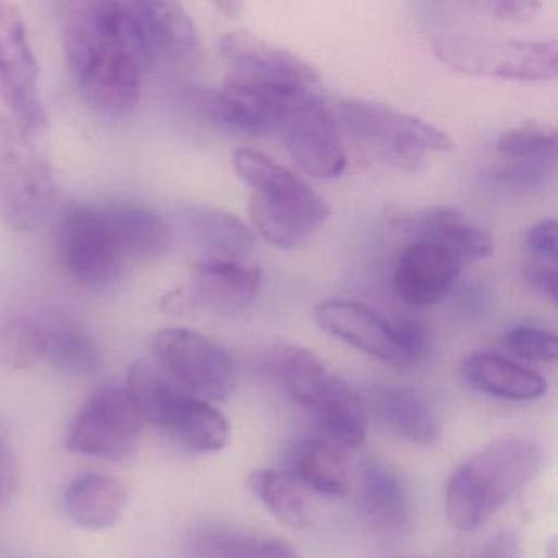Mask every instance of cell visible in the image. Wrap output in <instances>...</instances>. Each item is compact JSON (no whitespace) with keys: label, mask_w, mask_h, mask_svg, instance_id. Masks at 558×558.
I'll use <instances>...</instances> for the list:
<instances>
[{"label":"cell","mask_w":558,"mask_h":558,"mask_svg":"<svg viewBox=\"0 0 558 558\" xmlns=\"http://www.w3.org/2000/svg\"><path fill=\"white\" fill-rule=\"evenodd\" d=\"M218 51L231 76L293 90H313L316 84L315 71L305 61L250 32L223 35Z\"/></svg>","instance_id":"9a60e30c"},{"label":"cell","mask_w":558,"mask_h":558,"mask_svg":"<svg viewBox=\"0 0 558 558\" xmlns=\"http://www.w3.org/2000/svg\"><path fill=\"white\" fill-rule=\"evenodd\" d=\"M434 48L450 68L473 76L532 83L554 80L557 74L555 41L482 40L439 34L434 38Z\"/></svg>","instance_id":"52a82bcc"},{"label":"cell","mask_w":558,"mask_h":558,"mask_svg":"<svg viewBox=\"0 0 558 558\" xmlns=\"http://www.w3.org/2000/svg\"><path fill=\"white\" fill-rule=\"evenodd\" d=\"M34 138L0 113V221L19 233L40 227L57 198L50 162Z\"/></svg>","instance_id":"8992f818"},{"label":"cell","mask_w":558,"mask_h":558,"mask_svg":"<svg viewBox=\"0 0 558 558\" xmlns=\"http://www.w3.org/2000/svg\"><path fill=\"white\" fill-rule=\"evenodd\" d=\"M47 325L27 315L0 319V364L24 371L45 359Z\"/></svg>","instance_id":"d6a6232c"},{"label":"cell","mask_w":558,"mask_h":558,"mask_svg":"<svg viewBox=\"0 0 558 558\" xmlns=\"http://www.w3.org/2000/svg\"><path fill=\"white\" fill-rule=\"evenodd\" d=\"M45 359L61 374L71 377H93L102 368L99 345L87 332L74 326H47Z\"/></svg>","instance_id":"1f68e13d"},{"label":"cell","mask_w":558,"mask_h":558,"mask_svg":"<svg viewBox=\"0 0 558 558\" xmlns=\"http://www.w3.org/2000/svg\"><path fill=\"white\" fill-rule=\"evenodd\" d=\"M542 449L529 437L488 444L466 459L446 483V514L463 532L485 525L541 469Z\"/></svg>","instance_id":"3957f363"},{"label":"cell","mask_w":558,"mask_h":558,"mask_svg":"<svg viewBox=\"0 0 558 558\" xmlns=\"http://www.w3.org/2000/svg\"><path fill=\"white\" fill-rule=\"evenodd\" d=\"M266 364L279 387L308 410H312L332 377L325 362L303 345H279L270 352Z\"/></svg>","instance_id":"f546056e"},{"label":"cell","mask_w":558,"mask_h":558,"mask_svg":"<svg viewBox=\"0 0 558 558\" xmlns=\"http://www.w3.org/2000/svg\"><path fill=\"white\" fill-rule=\"evenodd\" d=\"M148 68L184 66L198 54L194 22L178 2H132Z\"/></svg>","instance_id":"ac0fdd59"},{"label":"cell","mask_w":558,"mask_h":558,"mask_svg":"<svg viewBox=\"0 0 558 558\" xmlns=\"http://www.w3.org/2000/svg\"><path fill=\"white\" fill-rule=\"evenodd\" d=\"M280 132L293 161L306 174L336 179L344 172L345 151L339 138L338 122L325 100L315 94H308L296 104Z\"/></svg>","instance_id":"4fadbf2b"},{"label":"cell","mask_w":558,"mask_h":558,"mask_svg":"<svg viewBox=\"0 0 558 558\" xmlns=\"http://www.w3.org/2000/svg\"><path fill=\"white\" fill-rule=\"evenodd\" d=\"M338 117L357 145L398 171H416L429 156L456 146L442 130L387 104L348 99L339 104Z\"/></svg>","instance_id":"5b68a950"},{"label":"cell","mask_w":558,"mask_h":558,"mask_svg":"<svg viewBox=\"0 0 558 558\" xmlns=\"http://www.w3.org/2000/svg\"><path fill=\"white\" fill-rule=\"evenodd\" d=\"M102 210L125 263L156 259L169 250L171 231L156 211L129 202L109 205Z\"/></svg>","instance_id":"484cf974"},{"label":"cell","mask_w":558,"mask_h":558,"mask_svg":"<svg viewBox=\"0 0 558 558\" xmlns=\"http://www.w3.org/2000/svg\"><path fill=\"white\" fill-rule=\"evenodd\" d=\"M483 9H488L493 17L509 22L532 21L541 11L542 4L531 0H498V2H486Z\"/></svg>","instance_id":"8d00e7d4"},{"label":"cell","mask_w":558,"mask_h":558,"mask_svg":"<svg viewBox=\"0 0 558 558\" xmlns=\"http://www.w3.org/2000/svg\"><path fill=\"white\" fill-rule=\"evenodd\" d=\"M521 542L514 532L495 535L475 558H521Z\"/></svg>","instance_id":"f35d334b"},{"label":"cell","mask_w":558,"mask_h":558,"mask_svg":"<svg viewBox=\"0 0 558 558\" xmlns=\"http://www.w3.org/2000/svg\"><path fill=\"white\" fill-rule=\"evenodd\" d=\"M184 550L189 558H300L280 538L217 524L191 529L184 538Z\"/></svg>","instance_id":"f1b7e54d"},{"label":"cell","mask_w":558,"mask_h":558,"mask_svg":"<svg viewBox=\"0 0 558 558\" xmlns=\"http://www.w3.org/2000/svg\"><path fill=\"white\" fill-rule=\"evenodd\" d=\"M19 465L14 447L0 429V508L11 502L12 496L17 492Z\"/></svg>","instance_id":"d590c367"},{"label":"cell","mask_w":558,"mask_h":558,"mask_svg":"<svg viewBox=\"0 0 558 558\" xmlns=\"http://www.w3.org/2000/svg\"><path fill=\"white\" fill-rule=\"evenodd\" d=\"M283 472L296 485L328 498H341L351 483L345 450L325 436L296 440L287 452Z\"/></svg>","instance_id":"7402d4cb"},{"label":"cell","mask_w":558,"mask_h":558,"mask_svg":"<svg viewBox=\"0 0 558 558\" xmlns=\"http://www.w3.org/2000/svg\"><path fill=\"white\" fill-rule=\"evenodd\" d=\"M465 264L447 247L433 241L411 240L395 266L398 296L411 306H430L446 299Z\"/></svg>","instance_id":"d6986e66"},{"label":"cell","mask_w":558,"mask_h":558,"mask_svg":"<svg viewBox=\"0 0 558 558\" xmlns=\"http://www.w3.org/2000/svg\"><path fill=\"white\" fill-rule=\"evenodd\" d=\"M263 270L244 260L201 259L187 283L195 310L238 312L256 299Z\"/></svg>","instance_id":"ffe728a7"},{"label":"cell","mask_w":558,"mask_h":558,"mask_svg":"<svg viewBox=\"0 0 558 558\" xmlns=\"http://www.w3.org/2000/svg\"><path fill=\"white\" fill-rule=\"evenodd\" d=\"M323 436L341 449H359L367 439L368 411L362 395L332 375L312 407Z\"/></svg>","instance_id":"4316f807"},{"label":"cell","mask_w":558,"mask_h":558,"mask_svg":"<svg viewBox=\"0 0 558 558\" xmlns=\"http://www.w3.org/2000/svg\"><path fill=\"white\" fill-rule=\"evenodd\" d=\"M217 8L220 9V11H223L227 15H234L241 11L243 5L238 4V2H218Z\"/></svg>","instance_id":"60d3db41"},{"label":"cell","mask_w":558,"mask_h":558,"mask_svg":"<svg viewBox=\"0 0 558 558\" xmlns=\"http://www.w3.org/2000/svg\"><path fill=\"white\" fill-rule=\"evenodd\" d=\"M161 310L168 315H187L195 312L194 299L187 286L178 287L161 299Z\"/></svg>","instance_id":"ab89813d"},{"label":"cell","mask_w":558,"mask_h":558,"mask_svg":"<svg viewBox=\"0 0 558 558\" xmlns=\"http://www.w3.org/2000/svg\"><path fill=\"white\" fill-rule=\"evenodd\" d=\"M145 421L125 387L100 388L71 423L66 449L109 462H126L138 452Z\"/></svg>","instance_id":"9c48e42d"},{"label":"cell","mask_w":558,"mask_h":558,"mask_svg":"<svg viewBox=\"0 0 558 558\" xmlns=\"http://www.w3.org/2000/svg\"><path fill=\"white\" fill-rule=\"evenodd\" d=\"M413 240L433 241L452 251L463 264L492 256L493 241L462 211L456 208H427L410 215L404 221Z\"/></svg>","instance_id":"cb8c5ba5"},{"label":"cell","mask_w":558,"mask_h":558,"mask_svg":"<svg viewBox=\"0 0 558 558\" xmlns=\"http://www.w3.org/2000/svg\"><path fill=\"white\" fill-rule=\"evenodd\" d=\"M312 93L230 74L223 89L207 94L202 104L217 125L247 136H263L282 129L296 104Z\"/></svg>","instance_id":"7c38bea8"},{"label":"cell","mask_w":558,"mask_h":558,"mask_svg":"<svg viewBox=\"0 0 558 558\" xmlns=\"http://www.w3.org/2000/svg\"><path fill=\"white\" fill-rule=\"evenodd\" d=\"M462 375L473 390L496 400L535 401L547 393L538 372L495 352H473L463 359Z\"/></svg>","instance_id":"603a6c76"},{"label":"cell","mask_w":558,"mask_h":558,"mask_svg":"<svg viewBox=\"0 0 558 558\" xmlns=\"http://www.w3.org/2000/svg\"><path fill=\"white\" fill-rule=\"evenodd\" d=\"M0 97L11 119L38 136L48 125L41 100L40 70L21 9L0 2Z\"/></svg>","instance_id":"8fae6325"},{"label":"cell","mask_w":558,"mask_h":558,"mask_svg":"<svg viewBox=\"0 0 558 558\" xmlns=\"http://www.w3.org/2000/svg\"><path fill=\"white\" fill-rule=\"evenodd\" d=\"M54 240L58 260L74 282L93 290L109 289L119 282L126 263L102 208H68L58 220Z\"/></svg>","instance_id":"30bf717a"},{"label":"cell","mask_w":558,"mask_h":558,"mask_svg":"<svg viewBox=\"0 0 558 558\" xmlns=\"http://www.w3.org/2000/svg\"><path fill=\"white\" fill-rule=\"evenodd\" d=\"M368 414L398 439L429 446L440 437V424L423 395L401 385H377L368 391Z\"/></svg>","instance_id":"44dd1931"},{"label":"cell","mask_w":558,"mask_h":558,"mask_svg":"<svg viewBox=\"0 0 558 558\" xmlns=\"http://www.w3.org/2000/svg\"><path fill=\"white\" fill-rule=\"evenodd\" d=\"M129 502L125 486L112 476L90 472L77 476L64 489L63 506L71 521L89 531L112 527Z\"/></svg>","instance_id":"d4e9b609"},{"label":"cell","mask_w":558,"mask_h":558,"mask_svg":"<svg viewBox=\"0 0 558 558\" xmlns=\"http://www.w3.org/2000/svg\"><path fill=\"white\" fill-rule=\"evenodd\" d=\"M126 391L145 423L198 453L220 452L231 439L227 417L210 403L187 393L151 362L140 361L126 375Z\"/></svg>","instance_id":"277c9868"},{"label":"cell","mask_w":558,"mask_h":558,"mask_svg":"<svg viewBox=\"0 0 558 558\" xmlns=\"http://www.w3.org/2000/svg\"><path fill=\"white\" fill-rule=\"evenodd\" d=\"M525 280L532 289L548 296L551 302L557 300V269L554 264L535 263L525 270Z\"/></svg>","instance_id":"74e56055"},{"label":"cell","mask_w":558,"mask_h":558,"mask_svg":"<svg viewBox=\"0 0 558 558\" xmlns=\"http://www.w3.org/2000/svg\"><path fill=\"white\" fill-rule=\"evenodd\" d=\"M315 322L332 338L341 339L345 344L385 364L397 367L414 364L401 338L398 323L388 322L365 303L344 299L326 300L316 306Z\"/></svg>","instance_id":"5bb4252c"},{"label":"cell","mask_w":558,"mask_h":558,"mask_svg":"<svg viewBox=\"0 0 558 558\" xmlns=\"http://www.w3.org/2000/svg\"><path fill=\"white\" fill-rule=\"evenodd\" d=\"M525 246L541 263H554L557 257V223L555 220L538 221L525 233Z\"/></svg>","instance_id":"e575fe53"},{"label":"cell","mask_w":558,"mask_h":558,"mask_svg":"<svg viewBox=\"0 0 558 558\" xmlns=\"http://www.w3.org/2000/svg\"><path fill=\"white\" fill-rule=\"evenodd\" d=\"M182 225L192 238L202 259L244 260L254 247V231L236 215L207 207L184 211Z\"/></svg>","instance_id":"83f0119b"},{"label":"cell","mask_w":558,"mask_h":558,"mask_svg":"<svg viewBox=\"0 0 558 558\" xmlns=\"http://www.w3.org/2000/svg\"><path fill=\"white\" fill-rule=\"evenodd\" d=\"M499 161L486 178L511 191H537L554 178L557 165V135L550 130L527 126L509 130L496 142Z\"/></svg>","instance_id":"e0dca14e"},{"label":"cell","mask_w":558,"mask_h":558,"mask_svg":"<svg viewBox=\"0 0 558 558\" xmlns=\"http://www.w3.org/2000/svg\"><path fill=\"white\" fill-rule=\"evenodd\" d=\"M63 41L86 106L107 119L130 116L148 70L132 2L83 0L68 5Z\"/></svg>","instance_id":"6da1fadb"},{"label":"cell","mask_w":558,"mask_h":558,"mask_svg":"<svg viewBox=\"0 0 558 558\" xmlns=\"http://www.w3.org/2000/svg\"><path fill=\"white\" fill-rule=\"evenodd\" d=\"M238 178L251 191L250 215L264 241L282 251L302 246L331 215L328 202L266 153L240 148Z\"/></svg>","instance_id":"7a4b0ae2"},{"label":"cell","mask_w":558,"mask_h":558,"mask_svg":"<svg viewBox=\"0 0 558 558\" xmlns=\"http://www.w3.org/2000/svg\"><path fill=\"white\" fill-rule=\"evenodd\" d=\"M156 365L178 387L205 401H223L238 385L233 357L217 342L187 328H168L153 338Z\"/></svg>","instance_id":"ba28073f"},{"label":"cell","mask_w":558,"mask_h":558,"mask_svg":"<svg viewBox=\"0 0 558 558\" xmlns=\"http://www.w3.org/2000/svg\"><path fill=\"white\" fill-rule=\"evenodd\" d=\"M506 345L519 359L548 364L557 359V336L537 326H515L506 332Z\"/></svg>","instance_id":"836d02e7"},{"label":"cell","mask_w":558,"mask_h":558,"mask_svg":"<svg viewBox=\"0 0 558 558\" xmlns=\"http://www.w3.org/2000/svg\"><path fill=\"white\" fill-rule=\"evenodd\" d=\"M359 512L371 537L384 547L401 544L411 532L413 511L407 486L387 463H365L359 478Z\"/></svg>","instance_id":"2e32d148"},{"label":"cell","mask_w":558,"mask_h":558,"mask_svg":"<svg viewBox=\"0 0 558 558\" xmlns=\"http://www.w3.org/2000/svg\"><path fill=\"white\" fill-rule=\"evenodd\" d=\"M247 486L277 521L295 531L308 527L310 511L305 496L286 472L256 470L247 478Z\"/></svg>","instance_id":"4dcf8cb0"}]
</instances>
